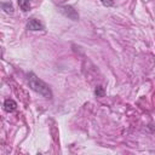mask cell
Masks as SVG:
<instances>
[{"label": "cell", "instance_id": "cell-1", "mask_svg": "<svg viewBox=\"0 0 155 155\" xmlns=\"http://www.w3.org/2000/svg\"><path fill=\"white\" fill-rule=\"evenodd\" d=\"M28 85L34 92L41 94L42 97L48 98V99L52 98V91H51L50 86L45 81H42L40 78H38L34 73L28 74Z\"/></svg>", "mask_w": 155, "mask_h": 155}, {"label": "cell", "instance_id": "cell-8", "mask_svg": "<svg viewBox=\"0 0 155 155\" xmlns=\"http://www.w3.org/2000/svg\"><path fill=\"white\" fill-rule=\"evenodd\" d=\"M101 2H102L104 6H107V7L114 5V0H101Z\"/></svg>", "mask_w": 155, "mask_h": 155}, {"label": "cell", "instance_id": "cell-6", "mask_svg": "<svg viewBox=\"0 0 155 155\" xmlns=\"http://www.w3.org/2000/svg\"><path fill=\"white\" fill-rule=\"evenodd\" d=\"M2 10L6 12V13H13V6L11 2H2Z\"/></svg>", "mask_w": 155, "mask_h": 155}, {"label": "cell", "instance_id": "cell-3", "mask_svg": "<svg viewBox=\"0 0 155 155\" xmlns=\"http://www.w3.org/2000/svg\"><path fill=\"white\" fill-rule=\"evenodd\" d=\"M27 29L29 30H33V31H36V30H42L44 29V25L40 21H38L36 18H30L29 22L27 23Z\"/></svg>", "mask_w": 155, "mask_h": 155}, {"label": "cell", "instance_id": "cell-2", "mask_svg": "<svg viewBox=\"0 0 155 155\" xmlns=\"http://www.w3.org/2000/svg\"><path fill=\"white\" fill-rule=\"evenodd\" d=\"M59 8H61V12H62L64 16H67L68 18H70V19H73V21H78V19H79V15H78L76 10H74V7H71V6H69V5H63V6H61Z\"/></svg>", "mask_w": 155, "mask_h": 155}, {"label": "cell", "instance_id": "cell-7", "mask_svg": "<svg viewBox=\"0 0 155 155\" xmlns=\"http://www.w3.org/2000/svg\"><path fill=\"white\" fill-rule=\"evenodd\" d=\"M94 94L96 97H104L105 96V90L103 86H97L94 90Z\"/></svg>", "mask_w": 155, "mask_h": 155}, {"label": "cell", "instance_id": "cell-5", "mask_svg": "<svg viewBox=\"0 0 155 155\" xmlns=\"http://www.w3.org/2000/svg\"><path fill=\"white\" fill-rule=\"evenodd\" d=\"M18 1V6L22 11L27 12L30 8V0H17Z\"/></svg>", "mask_w": 155, "mask_h": 155}, {"label": "cell", "instance_id": "cell-4", "mask_svg": "<svg viewBox=\"0 0 155 155\" xmlns=\"http://www.w3.org/2000/svg\"><path fill=\"white\" fill-rule=\"evenodd\" d=\"M4 109H5V111H7V113H12V111H15V110L17 109V103H16L13 99L8 98V99H6V101L4 102Z\"/></svg>", "mask_w": 155, "mask_h": 155}]
</instances>
